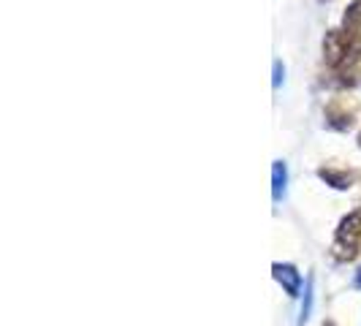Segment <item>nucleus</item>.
I'll return each mask as SVG.
<instances>
[{"label":"nucleus","instance_id":"6","mask_svg":"<svg viewBox=\"0 0 361 326\" xmlns=\"http://www.w3.org/2000/svg\"><path fill=\"white\" fill-rule=\"evenodd\" d=\"M356 283H359V286H361V272H359V277H356Z\"/></svg>","mask_w":361,"mask_h":326},{"label":"nucleus","instance_id":"3","mask_svg":"<svg viewBox=\"0 0 361 326\" xmlns=\"http://www.w3.org/2000/svg\"><path fill=\"white\" fill-rule=\"evenodd\" d=\"M359 253V239H345V236H337L334 242V255L343 258V261H350Z\"/></svg>","mask_w":361,"mask_h":326},{"label":"nucleus","instance_id":"1","mask_svg":"<svg viewBox=\"0 0 361 326\" xmlns=\"http://www.w3.org/2000/svg\"><path fill=\"white\" fill-rule=\"evenodd\" d=\"M345 33L350 36L356 54L361 57V0H353L350 8L345 11Z\"/></svg>","mask_w":361,"mask_h":326},{"label":"nucleus","instance_id":"5","mask_svg":"<svg viewBox=\"0 0 361 326\" xmlns=\"http://www.w3.org/2000/svg\"><path fill=\"white\" fill-rule=\"evenodd\" d=\"M310 308H312V286L307 289V299H305V308H302V321H307Z\"/></svg>","mask_w":361,"mask_h":326},{"label":"nucleus","instance_id":"2","mask_svg":"<svg viewBox=\"0 0 361 326\" xmlns=\"http://www.w3.org/2000/svg\"><path fill=\"white\" fill-rule=\"evenodd\" d=\"M274 277L286 286L290 296H296L299 294V286H302V277H299V272L293 270L290 264H274Z\"/></svg>","mask_w":361,"mask_h":326},{"label":"nucleus","instance_id":"4","mask_svg":"<svg viewBox=\"0 0 361 326\" xmlns=\"http://www.w3.org/2000/svg\"><path fill=\"white\" fill-rule=\"evenodd\" d=\"M286 163L277 161L274 163V169H271V180H274V199H280L283 193H286Z\"/></svg>","mask_w":361,"mask_h":326}]
</instances>
